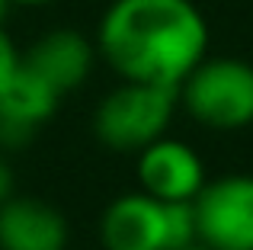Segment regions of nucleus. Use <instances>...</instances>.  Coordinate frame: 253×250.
<instances>
[{
  "instance_id": "obj_8",
  "label": "nucleus",
  "mask_w": 253,
  "mask_h": 250,
  "mask_svg": "<svg viewBox=\"0 0 253 250\" xmlns=\"http://www.w3.org/2000/svg\"><path fill=\"white\" fill-rule=\"evenodd\" d=\"M19 61L26 68H32L45 83H51L64 96L90 77L93 61H96V48L77 29H51L45 36H39L29 45V51L19 55Z\"/></svg>"
},
{
  "instance_id": "obj_10",
  "label": "nucleus",
  "mask_w": 253,
  "mask_h": 250,
  "mask_svg": "<svg viewBox=\"0 0 253 250\" xmlns=\"http://www.w3.org/2000/svg\"><path fill=\"white\" fill-rule=\"evenodd\" d=\"M16 64H19V51L13 48L10 36L0 29V90H3L6 81H10V74L16 71Z\"/></svg>"
},
{
  "instance_id": "obj_12",
  "label": "nucleus",
  "mask_w": 253,
  "mask_h": 250,
  "mask_svg": "<svg viewBox=\"0 0 253 250\" xmlns=\"http://www.w3.org/2000/svg\"><path fill=\"white\" fill-rule=\"evenodd\" d=\"M10 3H19V6H42V3H55V0H10Z\"/></svg>"
},
{
  "instance_id": "obj_4",
  "label": "nucleus",
  "mask_w": 253,
  "mask_h": 250,
  "mask_svg": "<svg viewBox=\"0 0 253 250\" xmlns=\"http://www.w3.org/2000/svg\"><path fill=\"white\" fill-rule=\"evenodd\" d=\"M196 208L199 241L211 250H253V176L231 173L221 180H205Z\"/></svg>"
},
{
  "instance_id": "obj_6",
  "label": "nucleus",
  "mask_w": 253,
  "mask_h": 250,
  "mask_svg": "<svg viewBox=\"0 0 253 250\" xmlns=\"http://www.w3.org/2000/svg\"><path fill=\"white\" fill-rule=\"evenodd\" d=\"M138 183L161 202H192L205 186V164L186 141L164 135L138 151Z\"/></svg>"
},
{
  "instance_id": "obj_14",
  "label": "nucleus",
  "mask_w": 253,
  "mask_h": 250,
  "mask_svg": "<svg viewBox=\"0 0 253 250\" xmlns=\"http://www.w3.org/2000/svg\"><path fill=\"white\" fill-rule=\"evenodd\" d=\"M6 6H10V0H0V19L6 16Z\"/></svg>"
},
{
  "instance_id": "obj_11",
  "label": "nucleus",
  "mask_w": 253,
  "mask_h": 250,
  "mask_svg": "<svg viewBox=\"0 0 253 250\" xmlns=\"http://www.w3.org/2000/svg\"><path fill=\"white\" fill-rule=\"evenodd\" d=\"M10 196H16V173L6 164V157H0V206H3Z\"/></svg>"
},
{
  "instance_id": "obj_13",
  "label": "nucleus",
  "mask_w": 253,
  "mask_h": 250,
  "mask_svg": "<svg viewBox=\"0 0 253 250\" xmlns=\"http://www.w3.org/2000/svg\"><path fill=\"white\" fill-rule=\"evenodd\" d=\"M179 250H211V247H205L202 241H196V244H189V247H179Z\"/></svg>"
},
{
  "instance_id": "obj_2",
  "label": "nucleus",
  "mask_w": 253,
  "mask_h": 250,
  "mask_svg": "<svg viewBox=\"0 0 253 250\" xmlns=\"http://www.w3.org/2000/svg\"><path fill=\"white\" fill-rule=\"evenodd\" d=\"M176 103H179L176 87L122 81L96 106L93 131L109 151L138 154L151 141L167 135L173 113H176Z\"/></svg>"
},
{
  "instance_id": "obj_5",
  "label": "nucleus",
  "mask_w": 253,
  "mask_h": 250,
  "mask_svg": "<svg viewBox=\"0 0 253 250\" xmlns=\"http://www.w3.org/2000/svg\"><path fill=\"white\" fill-rule=\"evenodd\" d=\"M58 103L61 93L19 61L0 90V148H26L36 131L55 116Z\"/></svg>"
},
{
  "instance_id": "obj_7",
  "label": "nucleus",
  "mask_w": 253,
  "mask_h": 250,
  "mask_svg": "<svg viewBox=\"0 0 253 250\" xmlns=\"http://www.w3.org/2000/svg\"><path fill=\"white\" fill-rule=\"evenodd\" d=\"M106 250H167V202L141 193H125L99 221Z\"/></svg>"
},
{
  "instance_id": "obj_1",
  "label": "nucleus",
  "mask_w": 253,
  "mask_h": 250,
  "mask_svg": "<svg viewBox=\"0 0 253 250\" xmlns=\"http://www.w3.org/2000/svg\"><path fill=\"white\" fill-rule=\"evenodd\" d=\"M96 48L122 81L179 87L209 51V23L192 0H112Z\"/></svg>"
},
{
  "instance_id": "obj_9",
  "label": "nucleus",
  "mask_w": 253,
  "mask_h": 250,
  "mask_svg": "<svg viewBox=\"0 0 253 250\" xmlns=\"http://www.w3.org/2000/svg\"><path fill=\"white\" fill-rule=\"evenodd\" d=\"M68 218L36 196H10L0 206V250H64Z\"/></svg>"
},
{
  "instance_id": "obj_3",
  "label": "nucleus",
  "mask_w": 253,
  "mask_h": 250,
  "mask_svg": "<svg viewBox=\"0 0 253 250\" xmlns=\"http://www.w3.org/2000/svg\"><path fill=\"white\" fill-rule=\"evenodd\" d=\"M176 93L199 125L218 131L253 125V64L244 58H202Z\"/></svg>"
}]
</instances>
